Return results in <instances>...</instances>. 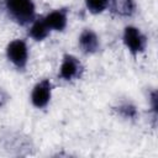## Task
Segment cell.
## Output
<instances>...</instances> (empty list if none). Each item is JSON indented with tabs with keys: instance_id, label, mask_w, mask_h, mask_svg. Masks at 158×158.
I'll use <instances>...</instances> for the list:
<instances>
[{
	"instance_id": "obj_1",
	"label": "cell",
	"mask_w": 158,
	"mask_h": 158,
	"mask_svg": "<svg viewBox=\"0 0 158 158\" xmlns=\"http://www.w3.org/2000/svg\"><path fill=\"white\" fill-rule=\"evenodd\" d=\"M5 7L11 19L21 26L35 20V4L32 0H5Z\"/></svg>"
},
{
	"instance_id": "obj_2",
	"label": "cell",
	"mask_w": 158,
	"mask_h": 158,
	"mask_svg": "<svg viewBox=\"0 0 158 158\" xmlns=\"http://www.w3.org/2000/svg\"><path fill=\"white\" fill-rule=\"evenodd\" d=\"M6 56L9 60L17 68L23 70L28 60V48L23 40H14L6 47Z\"/></svg>"
},
{
	"instance_id": "obj_3",
	"label": "cell",
	"mask_w": 158,
	"mask_h": 158,
	"mask_svg": "<svg viewBox=\"0 0 158 158\" xmlns=\"http://www.w3.org/2000/svg\"><path fill=\"white\" fill-rule=\"evenodd\" d=\"M122 40H123L125 46L128 48V51L133 56H136L146 49V46H147L146 36L135 26L125 27Z\"/></svg>"
},
{
	"instance_id": "obj_4",
	"label": "cell",
	"mask_w": 158,
	"mask_h": 158,
	"mask_svg": "<svg viewBox=\"0 0 158 158\" xmlns=\"http://www.w3.org/2000/svg\"><path fill=\"white\" fill-rule=\"evenodd\" d=\"M81 73H83V65L80 60L72 54H65L63 57L59 68V77L63 80H73L79 78Z\"/></svg>"
},
{
	"instance_id": "obj_5",
	"label": "cell",
	"mask_w": 158,
	"mask_h": 158,
	"mask_svg": "<svg viewBox=\"0 0 158 158\" xmlns=\"http://www.w3.org/2000/svg\"><path fill=\"white\" fill-rule=\"evenodd\" d=\"M51 94H52V84L48 79H43L38 81L31 93V101L33 106L42 109L46 107L51 100Z\"/></svg>"
},
{
	"instance_id": "obj_6",
	"label": "cell",
	"mask_w": 158,
	"mask_h": 158,
	"mask_svg": "<svg viewBox=\"0 0 158 158\" xmlns=\"http://www.w3.org/2000/svg\"><path fill=\"white\" fill-rule=\"evenodd\" d=\"M49 30L53 31H63L68 22V9H58L49 12L43 17Z\"/></svg>"
},
{
	"instance_id": "obj_7",
	"label": "cell",
	"mask_w": 158,
	"mask_h": 158,
	"mask_svg": "<svg viewBox=\"0 0 158 158\" xmlns=\"http://www.w3.org/2000/svg\"><path fill=\"white\" fill-rule=\"evenodd\" d=\"M99 38L96 33L89 28H85L79 36V47L84 53L93 54L99 49Z\"/></svg>"
},
{
	"instance_id": "obj_8",
	"label": "cell",
	"mask_w": 158,
	"mask_h": 158,
	"mask_svg": "<svg viewBox=\"0 0 158 158\" xmlns=\"http://www.w3.org/2000/svg\"><path fill=\"white\" fill-rule=\"evenodd\" d=\"M31 27L28 30V35L35 41H43L51 32L49 27L47 26L43 17H38L31 22Z\"/></svg>"
},
{
	"instance_id": "obj_9",
	"label": "cell",
	"mask_w": 158,
	"mask_h": 158,
	"mask_svg": "<svg viewBox=\"0 0 158 158\" xmlns=\"http://www.w3.org/2000/svg\"><path fill=\"white\" fill-rule=\"evenodd\" d=\"M111 11L118 16H131L135 12L133 0H111Z\"/></svg>"
},
{
	"instance_id": "obj_10",
	"label": "cell",
	"mask_w": 158,
	"mask_h": 158,
	"mask_svg": "<svg viewBox=\"0 0 158 158\" xmlns=\"http://www.w3.org/2000/svg\"><path fill=\"white\" fill-rule=\"evenodd\" d=\"M85 5L91 14H100L110 5V0H85Z\"/></svg>"
},
{
	"instance_id": "obj_11",
	"label": "cell",
	"mask_w": 158,
	"mask_h": 158,
	"mask_svg": "<svg viewBox=\"0 0 158 158\" xmlns=\"http://www.w3.org/2000/svg\"><path fill=\"white\" fill-rule=\"evenodd\" d=\"M117 112H118L122 117H125V118H135L136 115H137L136 107H135L132 104H130V102H126V104L120 105L118 109H117Z\"/></svg>"
}]
</instances>
